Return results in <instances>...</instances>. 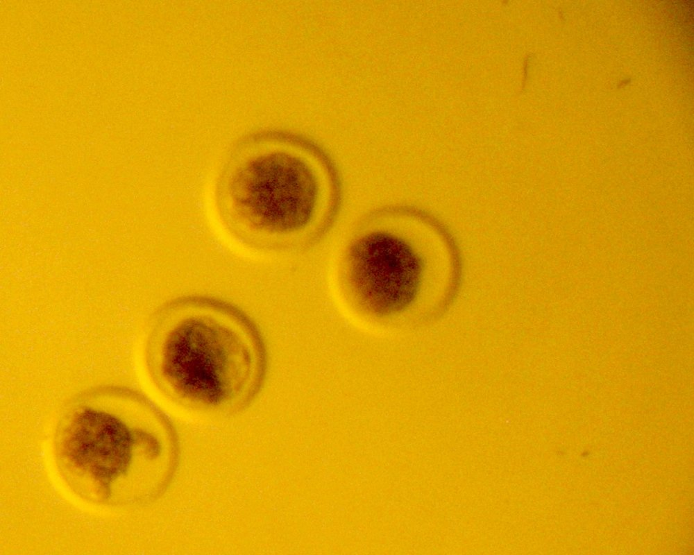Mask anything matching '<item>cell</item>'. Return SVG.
<instances>
[{"mask_svg": "<svg viewBox=\"0 0 694 555\" xmlns=\"http://www.w3.org/2000/svg\"><path fill=\"white\" fill-rule=\"evenodd\" d=\"M349 277L359 296L376 309H391L413 291L418 262L410 246L384 231L368 233L356 241L348 256Z\"/></svg>", "mask_w": 694, "mask_h": 555, "instance_id": "6da1fadb", "label": "cell"}, {"mask_svg": "<svg viewBox=\"0 0 694 555\" xmlns=\"http://www.w3.org/2000/svg\"><path fill=\"white\" fill-rule=\"evenodd\" d=\"M264 173V213L269 225L280 232L305 228L314 217L319 198L318 180L312 168L300 159L278 156Z\"/></svg>", "mask_w": 694, "mask_h": 555, "instance_id": "7a4b0ae2", "label": "cell"}, {"mask_svg": "<svg viewBox=\"0 0 694 555\" xmlns=\"http://www.w3.org/2000/svg\"><path fill=\"white\" fill-rule=\"evenodd\" d=\"M71 459L96 477L108 479L123 472L130 454L131 438L125 425L103 413L79 416L66 442Z\"/></svg>", "mask_w": 694, "mask_h": 555, "instance_id": "3957f363", "label": "cell"}]
</instances>
